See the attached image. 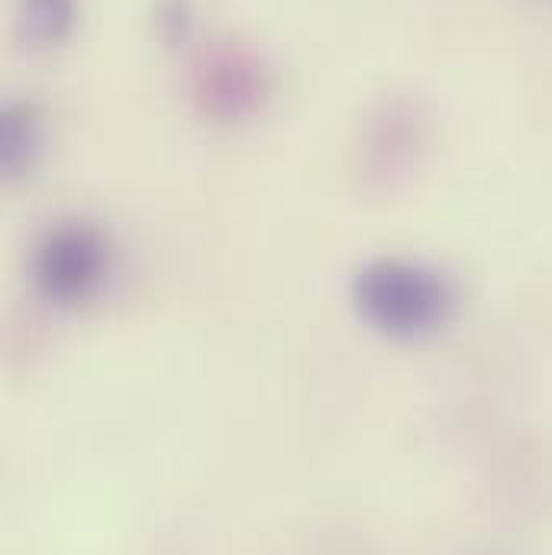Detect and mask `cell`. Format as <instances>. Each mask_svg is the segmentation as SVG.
<instances>
[{
  "instance_id": "cell-6",
  "label": "cell",
  "mask_w": 552,
  "mask_h": 555,
  "mask_svg": "<svg viewBox=\"0 0 552 555\" xmlns=\"http://www.w3.org/2000/svg\"><path fill=\"white\" fill-rule=\"evenodd\" d=\"M194 0H152L149 3V33L165 49H181L194 33Z\"/></svg>"
},
{
  "instance_id": "cell-4",
  "label": "cell",
  "mask_w": 552,
  "mask_h": 555,
  "mask_svg": "<svg viewBox=\"0 0 552 555\" xmlns=\"http://www.w3.org/2000/svg\"><path fill=\"white\" fill-rule=\"evenodd\" d=\"M46 142V117L33 101H10L0 111V175L7 181L26 178Z\"/></svg>"
},
{
  "instance_id": "cell-2",
  "label": "cell",
  "mask_w": 552,
  "mask_h": 555,
  "mask_svg": "<svg viewBox=\"0 0 552 555\" xmlns=\"http://www.w3.org/2000/svg\"><path fill=\"white\" fill-rule=\"evenodd\" d=\"M188 94L204 117L240 124L269 104L272 75L253 46L240 39H214L191 62Z\"/></svg>"
},
{
  "instance_id": "cell-3",
  "label": "cell",
  "mask_w": 552,
  "mask_h": 555,
  "mask_svg": "<svg viewBox=\"0 0 552 555\" xmlns=\"http://www.w3.org/2000/svg\"><path fill=\"white\" fill-rule=\"evenodd\" d=\"M111 272V240L91 220L55 223L33 253L36 291L55 307L88 304Z\"/></svg>"
},
{
  "instance_id": "cell-1",
  "label": "cell",
  "mask_w": 552,
  "mask_h": 555,
  "mask_svg": "<svg viewBox=\"0 0 552 555\" xmlns=\"http://www.w3.org/2000/svg\"><path fill=\"white\" fill-rule=\"evenodd\" d=\"M349 300L359 320L378 336L416 343L452 323L459 310V287L433 266L411 259H375L356 272Z\"/></svg>"
},
{
  "instance_id": "cell-5",
  "label": "cell",
  "mask_w": 552,
  "mask_h": 555,
  "mask_svg": "<svg viewBox=\"0 0 552 555\" xmlns=\"http://www.w3.org/2000/svg\"><path fill=\"white\" fill-rule=\"evenodd\" d=\"M78 20V0H20L16 36L33 49H52L65 42Z\"/></svg>"
}]
</instances>
